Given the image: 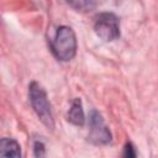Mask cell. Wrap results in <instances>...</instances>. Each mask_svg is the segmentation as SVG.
Segmentation results:
<instances>
[{"label": "cell", "instance_id": "6da1fadb", "mask_svg": "<svg viewBox=\"0 0 158 158\" xmlns=\"http://www.w3.org/2000/svg\"><path fill=\"white\" fill-rule=\"evenodd\" d=\"M51 49L57 59L68 62L77 52V38L74 31L68 26H60L51 41Z\"/></svg>", "mask_w": 158, "mask_h": 158}, {"label": "cell", "instance_id": "7a4b0ae2", "mask_svg": "<svg viewBox=\"0 0 158 158\" xmlns=\"http://www.w3.org/2000/svg\"><path fill=\"white\" fill-rule=\"evenodd\" d=\"M28 89H30L28 90L30 101H31V105H32L35 112L37 114L40 120L48 128L52 130L54 127V120H53V115H52V110H51V104H49V101L47 99L46 91L36 81H32L30 84Z\"/></svg>", "mask_w": 158, "mask_h": 158}, {"label": "cell", "instance_id": "3957f363", "mask_svg": "<svg viewBox=\"0 0 158 158\" xmlns=\"http://www.w3.org/2000/svg\"><path fill=\"white\" fill-rule=\"evenodd\" d=\"M95 33L104 41H114L120 36L118 19L112 12H101L95 17Z\"/></svg>", "mask_w": 158, "mask_h": 158}, {"label": "cell", "instance_id": "277c9868", "mask_svg": "<svg viewBox=\"0 0 158 158\" xmlns=\"http://www.w3.org/2000/svg\"><path fill=\"white\" fill-rule=\"evenodd\" d=\"M89 139L91 142L96 144H105L111 141V133L109 128L105 126L101 115L95 110H93L89 115Z\"/></svg>", "mask_w": 158, "mask_h": 158}, {"label": "cell", "instance_id": "5b68a950", "mask_svg": "<svg viewBox=\"0 0 158 158\" xmlns=\"http://www.w3.org/2000/svg\"><path fill=\"white\" fill-rule=\"evenodd\" d=\"M68 121L77 125V126H81L85 121V116H84V110H83V105L80 99H74L69 111H68Z\"/></svg>", "mask_w": 158, "mask_h": 158}, {"label": "cell", "instance_id": "8992f818", "mask_svg": "<svg viewBox=\"0 0 158 158\" xmlns=\"http://www.w3.org/2000/svg\"><path fill=\"white\" fill-rule=\"evenodd\" d=\"M0 154L2 157L19 158L21 156L20 144L12 138H2L0 142Z\"/></svg>", "mask_w": 158, "mask_h": 158}, {"label": "cell", "instance_id": "52a82bcc", "mask_svg": "<svg viewBox=\"0 0 158 158\" xmlns=\"http://www.w3.org/2000/svg\"><path fill=\"white\" fill-rule=\"evenodd\" d=\"M70 7L77 11L88 12L96 6V0H64Z\"/></svg>", "mask_w": 158, "mask_h": 158}, {"label": "cell", "instance_id": "ba28073f", "mask_svg": "<svg viewBox=\"0 0 158 158\" xmlns=\"http://www.w3.org/2000/svg\"><path fill=\"white\" fill-rule=\"evenodd\" d=\"M33 149H35V156L36 157H43L46 154L44 153V144L40 139L33 142Z\"/></svg>", "mask_w": 158, "mask_h": 158}, {"label": "cell", "instance_id": "9c48e42d", "mask_svg": "<svg viewBox=\"0 0 158 158\" xmlns=\"http://www.w3.org/2000/svg\"><path fill=\"white\" fill-rule=\"evenodd\" d=\"M123 156H125V157H135V156H136V153H135V151H133V146H132L130 142H127V143L125 144Z\"/></svg>", "mask_w": 158, "mask_h": 158}]
</instances>
